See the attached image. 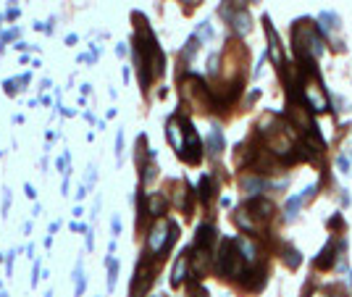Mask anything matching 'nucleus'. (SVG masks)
<instances>
[{"label":"nucleus","mask_w":352,"mask_h":297,"mask_svg":"<svg viewBox=\"0 0 352 297\" xmlns=\"http://www.w3.org/2000/svg\"><path fill=\"white\" fill-rule=\"evenodd\" d=\"M169 224H158L153 231H150V239H147V245H150L153 253H161V250L171 242V237H169Z\"/></svg>","instance_id":"nucleus-1"},{"label":"nucleus","mask_w":352,"mask_h":297,"mask_svg":"<svg viewBox=\"0 0 352 297\" xmlns=\"http://www.w3.org/2000/svg\"><path fill=\"white\" fill-rule=\"evenodd\" d=\"M184 271H187V258H181V261L176 263V268H174V284H179L184 279Z\"/></svg>","instance_id":"nucleus-2"},{"label":"nucleus","mask_w":352,"mask_h":297,"mask_svg":"<svg viewBox=\"0 0 352 297\" xmlns=\"http://www.w3.org/2000/svg\"><path fill=\"white\" fill-rule=\"evenodd\" d=\"M161 210H163V198L155 195V198L150 200V213H153V216H161Z\"/></svg>","instance_id":"nucleus-3"},{"label":"nucleus","mask_w":352,"mask_h":297,"mask_svg":"<svg viewBox=\"0 0 352 297\" xmlns=\"http://www.w3.org/2000/svg\"><path fill=\"white\" fill-rule=\"evenodd\" d=\"M8 208H11V190L3 187V218L8 216Z\"/></svg>","instance_id":"nucleus-4"},{"label":"nucleus","mask_w":352,"mask_h":297,"mask_svg":"<svg viewBox=\"0 0 352 297\" xmlns=\"http://www.w3.org/2000/svg\"><path fill=\"white\" fill-rule=\"evenodd\" d=\"M16 82H18V79H5V82H3V87H5V92H8V95H16V92H18Z\"/></svg>","instance_id":"nucleus-5"},{"label":"nucleus","mask_w":352,"mask_h":297,"mask_svg":"<svg viewBox=\"0 0 352 297\" xmlns=\"http://www.w3.org/2000/svg\"><path fill=\"white\" fill-rule=\"evenodd\" d=\"M16 255H18V250H11L8 253V258H5V266H8V274L13 271V261H16Z\"/></svg>","instance_id":"nucleus-6"},{"label":"nucleus","mask_w":352,"mask_h":297,"mask_svg":"<svg viewBox=\"0 0 352 297\" xmlns=\"http://www.w3.org/2000/svg\"><path fill=\"white\" fill-rule=\"evenodd\" d=\"M24 192H26V198H37V192H34V187H32V184H24Z\"/></svg>","instance_id":"nucleus-7"},{"label":"nucleus","mask_w":352,"mask_h":297,"mask_svg":"<svg viewBox=\"0 0 352 297\" xmlns=\"http://www.w3.org/2000/svg\"><path fill=\"white\" fill-rule=\"evenodd\" d=\"M13 48H16V50H18V53H24V50H26V48H29V45H26V42H16V45H13Z\"/></svg>","instance_id":"nucleus-8"},{"label":"nucleus","mask_w":352,"mask_h":297,"mask_svg":"<svg viewBox=\"0 0 352 297\" xmlns=\"http://www.w3.org/2000/svg\"><path fill=\"white\" fill-rule=\"evenodd\" d=\"M0 297H8V292H5V287H3V282H0Z\"/></svg>","instance_id":"nucleus-9"},{"label":"nucleus","mask_w":352,"mask_h":297,"mask_svg":"<svg viewBox=\"0 0 352 297\" xmlns=\"http://www.w3.org/2000/svg\"><path fill=\"white\" fill-rule=\"evenodd\" d=\"M3 261H5V255H3V253H0V263H3Z\"/></svg>","instance_id":"nucleus-10"}]
</instances>
